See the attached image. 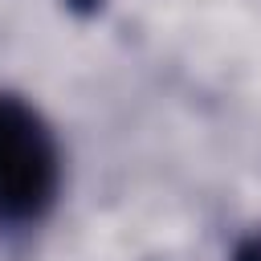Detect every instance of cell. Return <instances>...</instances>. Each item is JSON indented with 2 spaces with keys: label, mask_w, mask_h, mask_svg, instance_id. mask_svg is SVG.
I'll return each instance as SVG.
<instances>
[{
  "label": "cell",
  "mask_w": 261,
  "mask_h": 261,
  "mask_svg": "<svg viewBox=\"0 0 261 261\" xmlns=\"http://www.w3.org/2000/svg\"><path fill=\"white\" fill-rule=\"evenodd\" d=\"M61 147L45 114L20 94H0V228L41 224L61 196Z\"/></svg>",
  "instance_id": "6da1fadb"
},
{
  "label": "cell",
  "mask_w": 261,
  "mask_h": 261,
  "mask_svg": "<svg viewBox=\"0 0 261 261\" xmlns=\"http://www.w3.org/2000/svg\"><path fill=\"white\" fill-rule=\"evenodd\" d=\"M228 261H261V224L249 228V232L232 245V257H228Z\"/></svg>",
  "instance_id": "7a4b0ae2"
},
{
  "label": "cell",
  "mask_w": 261,
  "mask_h": 261,
  "mask_svg": "<svg viewBox=\"0 0 261 261\" xmlns=\"http://www.w3.org/2000/svg\"><path fill=\"white\" fill-rule=\"evenodd\" d=\"M61 8H65V12H73L77 20H94V16L106 8V0H61Z\"/></svg>",
  "instance_id": "3957f363"
}]
</instances>
